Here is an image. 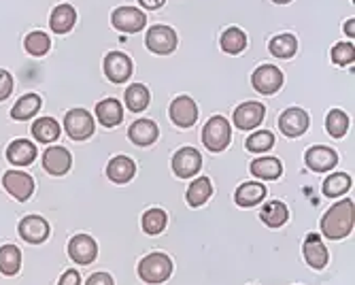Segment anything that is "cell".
<instances>
[{"label":"cell","instance_id":"9a60e30c","mask_svg":"<svg viewBox=\"0 0 355 285\" xmlns=\"http://www.w3.org/2000/svg\"><path fill=\"white\" fill-rule=\"evenodd\" d=\"M264 115H266V109L262 103H243L234 111L232 121L239 130H253L264 121Z\"/></svg>","mask_w":355,"mask_h":285},{"label":"cell","instance_id":"484cf974","mask_svg":"<svg viewBox=\"0 0 355 285\" xmlns=\"http://www.w3.org/2000/svg\"><path fill=\"white\" fill-rule=\"evenodd\" d=\"M213 194V187H211V179L209 177H198L196 181H191V185L187 187V205L193 207V209H198L202 207Z\"/></svg>","mask_w":355,"mask_h":285},{"label":"cell","instance_id":"52a82bcc","mask_svg":"<svg viewBox=\"0 0 355 285\" xmlns=\"http://www.w3.org/2000/svg\"><path fill=\"white\" fill-rule=\"evenodd\" d=\"M200 169H202V155L198 153V149L183 147L173 155V171L181 179L196 177Z\"/></svg>","mask_w":355,"mask_h":285},{"label":"cell","instance_id":"277c9868","mask_svg":"<svg viewBox=\"0 0 355 285\" xmlns=\"http://www.w3.org/2000/svg\"><path fill=\"white\" fill-rule=\"evenodd\" d=\"M94 117L85 109H71L64 115V130L73 141H87L94 135Z\"/></svg>","mask_w":355,"mask_h":285},{"label":"cell","instance_id":"8992f818","mask_svg":"<svg viewBox=\"0 0 355 285\" xmlns=\"http://www.w3.org/2000/svg\"><path fill=\"white\" fill-rule=\"evenodd\" d=\"M283 81H285L283 73L272 64H264L260 69H255L251 75V85L255 87V92L264 94V96H272V94H277L283 87Z\"/></svg>","mask_w":355,"mask_h":285},{"label":"cell","instance_id":"d4e9b609","mask_svg":"<svg viewBox=\"0 0 355 285\" xmlns=\"http://www.w3.org/2000/svg\"><path fill=\"white\" fill-rule=\"evenodd\" d=\"M75 19H77V13L71 5H60L53 9V13L49 17V26L55 35H67L75 26Z\"/></svg>","mask_w":355,"mask_h":285},{"label":"cell","instance_id":"836d02e7","mask_svg":"<svg viewBox=\"0 0 355 285\" xmlns=\"http://www.w3.org/2000/svg\"><path fill=\"white\" fill-rule=\"evenodd\" d=\"M245 47H247V37H245V33H243L241 28H228V30H225V33L221 35V49H223L225 53L236 55V53H241Z\"/></svg>","mask_w":355,"mask_h":285},{"label":"cell","instance_id":"ba28073f","mask_svg":"<svg viewBox=\"0 0 355 285\" xmlns=\"http://www.w3.org/2000/svg\"><path fill=\"white\" fill-rule=\"evenodd\" d=\"M111 24H113V28L119 30V33L135 35V33H139V30L145 28L147 15L143 11H139V9H135V7H119V9L113 11Z\"/></svg>","mask_w":355,"mask_h":285},{"label":"cell","instance_id":"ac0fdd59","mask_svg":"<svg viewBox=\"0 0 355 285\" xmlns=\"http://www.w3.org/2000/svg\"><path fill=\"white\" fill-rule=\"evenodd\" d=\"M302 253H304V260L311 268L315 270H321L326 268L328 260H330V253L326 249V245L321 243V239L317 234H309L306 241H304V247H302Z\"/></svg>","mask_w":355,"mask_h":285},{"label":"cell","instance_id":"5bb4252c","mask_svg":"<svg viewBox=\"0 0 355 285\" xmlns=\"http://www.w3.org/2000/svg\"><path fill=\"white\" fill-rule=\"evenodd\" d=\"M105 75L113 83H123L132 75V60L121 51H111L105 58Z\"/></svg>","mask_w":355,"mask_h":285},{"label":"cell","instance_id":"f35d334b","mask_svg":"<svg viewBox=\"0 0 355 285\" xmlns=\"http://www.w3.org/2000/svg\"><path fill=\"white\" fill-rule=\"evenodd\" d=\"M353 53H355L353 43H347V41L345 43H338L332 49V62H334V64H338V67L351 64V62H353Z\"/></svg>","mask_w":355,"mask_h":285},{"label":"cell","instance_id":"7a4b0ae2","mask_svg":"<svg viewBox=\"0 0 355 285\" xmlns=\"http://www.w3.org/2000/svg\"><path fill=\"white\" fill-rule=\"evenodd\" d=\"M171 275H173V260L166 253L153 251L139 262V277L145 283H151V285L164 283L171 279Z\"/></svg>","mask_w":355,"mask_h":285},{"label":"cell","instance_id":"9c48e42d","mask_svg":"<svg viewBox=\"0 0 355 285\" xmlns=\"http://www.w3.org/2000/svg\"><path fill=\"white\" fill-rule=\"evenodd\" d=\"M3 185H5L7 192L15 200H19V202L30 200L32 192H35V179H32L30 175H26V173H21V171H9V173H5Z\"/></svg>","mask_w":355,"mask_h":285},{"label":"cell","instance_id":"603a6c76","mask_svg":"<svg viewBox=\"0 0 355 285\" xmlns=\"http://www.w3.org/2000/svg\"><path fill=\"white\" fill-rule=\"evenodd\" d=\"M96 117L105 126V128H115L117 123H121L123 119V109L121 103L115 98H105L96 105Z\"/></svg>","mask_w":355,"mask_h":285},{"label":"cell","instance_id":"2e32d148","mask_svg":"<svg viewBox=\"0 0 355 285\" xmlns=\"http://www.w3.org/2000/svg\"><path fill=\"white\" fill-rule=\"evenodd\" d=\"M71 164H73V157H71L69 149H64V147L51 145L43 153V169L53 177L67 175L71 171Z\"/></svg>","mask_w":355,"mask_h":285},{"label":"cell","instance_id":"ffe728a7","mask_svg":"<svg viewBox=\"0 0 355 285\" xmlns=\"http://www.w3.org/2000/svg\"><path fill=\"white\" fill-rule=\"evenodd\" d=\"M37 157V147L26 139H17L7 147V160L15 166H30Z\"/></svg>","mask_w":355,"mask_h":285},{"label":"cell","instance_id":"4316f807","mask_svg":"<svg viewBox=\"0 0 355 285\" xmlns=\"http://www.w3.org/2000/svg\"><path fill=\"white\" fill-rule=\"evenodd\" d=\"M123 98H125V107L135 111V113H141L147 109L149 101H151V94L149 89L143 85V83H132L130 87H128L123 92Z\"/></svg>","mask_w":355,"mask_h":285},{"label":"cell","instance_id":"5b68a950","mask_svg":"<svg viewBox=\"0 0 355 285\" xmlns=\"http://www.w3.org/2000/svg\"><path fill=\"white\" fill-rule=\"evenodd\" d=\"M145 45L157 55H166L177 49V33L171 26H151L147 30Z\"/></svg>","mask_w":355,"mask_h":285},{"label":"cell","instance_id":"3957f363","mask_svg":"<svg viewBox=\"0 0 355 285\" xmlns=\"http://www.w3.org/2000/svg\"><path fill=\"white\" fill-rule=\"evenodd\" d=\"M232 141V126L230 121L221 117V115H215L207 121L205 130H202V143L209 151L217 153V151H223L225 147L230 145Z\"/></svg>","mask_w":355,"mask_h":285},{"label":"cell","instance_id":"f6af8a7d","mask_svg":"<svg viewBox=\"0 0 355 285\" xmlns=\"http://www.w3.org/2000/svg\"><path fill=\"white\" fill-rule=\"evenodd\" d=\"M272 3H277V5H287V3H292V0H272Z\"/></svg>","mask_w":355,"mask_h":285},{"label":"cell","instance_id":"83f0119b","mask_svg":"<svg viewBox=\"0 0 355 285\" xmlns=\"http://www.w3.org/2000/svg\"><path fill=\"white\" fill-rule=\"evenodd\" d=\"M41 109V96L39 94H26V96H21L15 107L11 109V117L15 121H26L30 117H35Z\"/></svg>","mask_w":355,"mask_h":285},{"label":"cell","instance_id":"74e56055","mask_svg":"<svg viewBox=\"0 0 355 285\" xmlns=\"http://www.w3.org/2000/svg\"><path fill=\"white\" fill-rule=\"evenodd\" d=\"M24 47H26V51L30 53V55H45L47 51H49V47H51V39L45 35V33H30L28 37H26V41H24Z\"/></svg>","mask_w":355,"mask_h":285},{"label":"cell","instance_id":"e575fe53","mask_svg":"<svg viewBox=\"0 0 355 285\" xmlns=\"http://www.w3.org/2000/svg\"><path fill=\"white\" fill-rule=\"evenodd\" d=\"M166 213L162 209H149L145 215H143V232L149 234V236H155L159 232H164L166 228Z\"/></svg>","mask_w":355,"mask_h":285},{"label":"cell","instance_id":"d590c367","mask_svg":"<svg viewBox=\"0 0 355 285\" xmlns=\"http://www.w3.org/2000/svg\"><path fill=\"white\" fill-rule=\"evenodd\" d=\"M326 130L334 139H343L349 130V117L340 109H332L326 117Z\"/></svg>","mask_w":355,"mask_h":285},{"label":"cell","instance_id":"7c38bea8","mask_svg":"<svg viewBox=\"0 0 355 285\" xmlns=\"http://www.w3.org/2000/svg\"><path fill=\"white\" fill-rule=\"evenodd\" d=\"M69 256L73 262L87 266L98 256V245H96V241L89 234H77L69 243Z\"/></svg>","mask_w":355,"mask_h":285},{"label":"cell","instance_id":"d6a6232c","mask_svg":"<svg viewBox=\"0 0 355 285\" xmlns=\"http://www.w3.org/2000/svg\"><path fill=\"white\" fill-rule=\"evenodd\" d=\"M351 189V177L347 173H334L324 181V194L328 198H338Z\"/></svg>","mask_w":355,"mask_h":285},{"label":"cell","instance_id":"1f68e13d","mask_svg":"<svg viewBox=\"0 0 355 285\" xmlns=\"http://www.w3.org/2000/svg\"><path fill=\"white\" fill-rule=\"evenodd\" d=\"M270 53L279 60H287V58H292L298 49V41L294 35H277L270 45H268Z\"/></svg>","mask_w":355,"mask_h":285},{"label":"cell","instance_id":"60d3db41","mask_svg":"<svg viewBox=\"0 0 355 285\" xmlns=\"http://www.w3.org/2000/svg\"><path fill=\"white\" fill-rule=\"evenodd\" d=\"M85 285H115V283H113V277L109 273H94L85 281Z\"/></svg>","mask_w":355,"mask_h":285},{"label":"cell","instance_id":"4dcf8cb0","mask_svg":"<svg viewBox=\"0 0 355 285\" xmlns=\"http://www.w3.org/2000/svg\"><path fill=\"white\" fill-rule=\"evenodd\" d=\"M19 266H21V251L15 245L0 247V273L13 277L19 273Z\"/></svg>","mask_w":355,"mask_h":285},{"label":"cell","instance_id":"7bdbcfd3","mask_svg":"<svg viewBox=\"0 0 355 285\" xmlns=\"http://www.w3.org/2000/svg\"><path fill=\"white\" fill-rule=\"evenodd\" d=\"M139 3H141V7H145L147 11H155V9H159V7H164L166 0H139Z\"/></svg>","mask_w":355,"mask_h":285},{"label":"cell","instance_id":"ab89813d","mask_svg":"<svg viewBox=\"0 0 355 285\" xmlns=\"http://www.w3.org/2000/svg\"><path fill=\"white\" fill-rule=\"evenodd\" d=\"M11 92H13V77L0 69V103L7 101L11 96Z\"/></svg>","mask_w":355,"mask_h":285},{"label":"cell","instance_id":"6da1fadb","mask_svg":"<svg viewBox=\"0 0 355 285\" xmlns=\"http://www.w3.org/2000/svg\"><path fill=\"white\" fill-rule=\"evenodd\" d=\"M353 200L345 198L336 205H332L326 215L321 217V234L330 241H340L347 239L353 232Z\"/></svg>","mask_w":355,"mask_h":285},{"label":"cell","instance_id":"7402d4cb","mask_svg":"<svg viewBox=\"0 0 355 285\" xmlns=\"http://www.w3.org/2000/svg\"><path fill=\"white\" fill-rule=\"evenodd\" d=\"M157 126L151 121V119H137L132 126H130V130H128V139H130L135 145L139 147H149L155 143L157 139Z\"/></svg>","mask_w":355,"mask_h":285},{"label":"cell","instance_id":"ee69618b","mask_svg":"<svg viewBox=\"0 0 355 285\" xmlns=\"http://www.w3.org/2000/svg\"><path fill=\"white\" fill-rule=\"evenodd\" d=\"M345 35L353 39V35H355V19H347L345 21Z\"/></svg>","mask_w":355,"mask_h":285},{"label":"cell","instance_id":"8d00e7d4","mask_svg":"<svg viewBox=\"0 0 355 285\" xmlns=\"http://www.w3.org/2000/svg\"><path fill=\"white\" fill-rule=\"evenodd\" d=\"M247 151L251 153H264L268 149L275 147V135L270 130H260V132H253L247 141H245Z\"/></svg>","mask_w":355,"mask_h":285},{"label":"cell","instance_id":"4fadbf2b","mask_svg":"<svg viewBox=\"0 0 355 285\" xmlns=\"http://www.w3.org/2000/svg\"><path fill=\"white\" fill-rule=\"evenodd\" d=\"M304 162L313 173H328L338 164V153L330 147L315 145L304 153Z\"/></svg>","mask_w":355,"mask_h":285},{"label":"cell","instance_id":"30bf717a","mask_svg":"<svg viewBox=\"0 0 355 285\" xmlns=\"http://www.w3.org/2000/svg\"><path fill=\"white\" fill-rule=\"evenodd\" d=\"M19 236L30 245H41L49 239V224L41 215H28L19 221Z\"/></svg>","mask_w":355,"mask_h":285},{"label":"cell","instance_id":"8fae6325","mask_svg":"<svg viewBox=\"0 0 355 285\" xmlns=\"http://www.w3.org/2000/svg\"><path fill=\"white\" fill-rule=\"evenodd\" d=\"M279 128L289 139L302 137L309 130V115H306V111L300 109V107H292V109L283 111V115L279 117Z\"/></svg>","mask_w":355,"mask_h":285},{"label":"cell","instance_id":"f546056e","mask_svg":"<svg viewBox=\"0 0 355 285\" xmlns=\"http://www.w3.org/2000/svg\"><path fill=\"white\" fill-rule=\"evenodd\" d=\"M32 137L39 143H53L60 137V123L53 117H41L32 123Z\"/></svg>","mask_w":355,"mask_h":285},{"label":"cell","instance_id":"d6986e66","mask_svg":"<svg viewBox=\"0 0 355 285\" xmlns=\"http://www.w3.org/2000/svg\"><path fill=\"white\" fill-rule=\"evenodd\" d=\"M266 185L262 183H257V181H247L243 185H239V189L234 192V202L239 207H255V205H260L264 198H266Z\"/></svg>","mask_w":355,"mask_h":285},{"label":"cell","instance_id":"e0dca14e","mask_svg":"<svg viewBox=\"0 0 355 285\" xmlns=\"http://www.w3.org/2000/svg\"><path fill=\"white\" fill-rule=\"evenodd\" d=\"M171 119L179 128H191L198 121V107L189 96H179L171 105Z\"/></svg>","mask_w":355,"mask_h":285},{"label":"cell","instance_id":"b9f144b4","mask_svg":"<svg viewBox=\"0 0 355 285\" xmlns=\"http://www.w3.org/2000/svg\"><path fill=\"white\" fill-rule=\"evenodd\" d=\"M58 285H81V277H79L77 270L71 268V270H67V273H62Z\"/></svg>","mask_w":355,"mask_h":285},{"label":"cell","instance_id":"44dd1931","mask_svg":"<svg viewBox=\"0 0 355 285\" xmlns=\"http://www.w3.org/2000/svg\"><path fill=\"white\" fill-rule=\"evenodd\" d=\"M137 173V166H135V160L128 155H115L113 160L109 162L107 166V177L113 181V183H128L132 181Z\"/></svg>","mask_w":355,"mask_h":285},{"label":"cell","instance_id":"f1b7e54d","mask_svg":"<svg viewBox=\"0 0 355 285\" xmlns=\"http://www.w3.org/2000/svg\"><path fill=\"white\" fill-rule=\"evenodd\" d=\"M289 217V211L287 207L281 202V200H270L264 205V209L260 211V219L268 228H281Z\"/></svg>","mask_w":355,"mask_h":285},{"label":"cell","instance_id":"cb8c5ba5","mask_svg":"<svg viewBox=\"0 0 355 285\" xmlns=\"http://www.w3.org/2000/svg\"><path fill=\"white\" fill-rule=\"evenodd\" d=\"M251 175L264 181H275L283 175V164L279 157H257L251 162Z\"/></svg>","mask_w":355,"mask_h":285}]
</instances>
